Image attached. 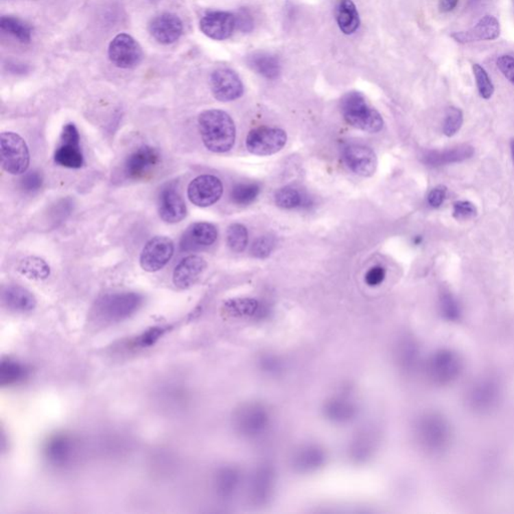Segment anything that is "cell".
<instances>
[{"label":"cell","instance_id":"7a4b0ae2","mask_svg":"<svg viewBox=\"0 0 514 514\" xmlns=\"http://www.w3.org/2000/svg\"><path fill=\"white\" fill-rule=\"evenodd\" d=\"M342 114L353 127L368 133H378L383 129L381 115L366 103L365 97L358 92L348 93L342 100Z\"/></svg>","mask_w":514,"mask_h":514},{"label":"cell","instance_id":"1f68e13d","mask_svg":"<svg viewBox=\"0 0 514 514\" xmlns=\"http://www.w3.org/2000/svg\"><path fill=\"white\" fill-rule=\"evenodd\" d=\"M167 331H168V327H151V329H147L146 331L134 338L132 342H133V346L135 348H149V347L154 346L165 335Z\"/></svg>","mask_w":514,"mask_h":514},{"label":"cell","instance_id":"ffe728a7","mask_svg":"<svg viewBox=\"0 0 514 514\" xmlns=\"http://www.w3.org/2000/svg\"><path fill=\"white\" fill-rule=\"evenodd\" d=\"M3 305L10 311L30 312L36 307V299L27 288L21 285H8L2 290Z\"/></svg>","mask_w":514,"mask_h":514},{"label":"cell","instance_id":"8d00e7d4","mask_svg":"<svg viewBox=\"0 0 514 514\" xmlns=\"http://www.w3.org/2000/svg\"><path fill=\"white\" fill-rule=\"evenodd\" d=\"M43 178L38 171H32L23 177L21 181V188L25 193H34L40 189L43 186Z\"/></svg>","mask_w":514,"mask_h":514},{"label":"cell","instance_id":"e575fe53","mask_svg":"<svg viewBox=\"0 0 514 514\" xmlns=\"http://www.w3.org/2000/svg\"><path fill=\"white\" fill-rule=\"evenodd\" d=\"M275 246V240L272 236H261L257 238L251 247V255L257 258L270 257Z\"/></svg>","mask_w":514,"mask_h":514},{"label":"cell","instance_id":"5bb4252c","mask_svg":"<svg viewBox=\"0 0 514 514\" xmlns=\"http://www.w3.org/2000/svg\"><path fill=\"white\" fill-rule=\"evenodd\" d=\"M236 27L235 15L227 12H212L200 21L201 32L208 38L224 40L231 38Z\"/></svg>","mask_w":514,"mask_h":514},{"label":"cell","instance_id":"cb8c5ba5","mask_svg":"<svg viewBox=\"0 0 514 514\" xmlns=\"http://www.w3.org/2000/svg\"><path fill=\"white\" fill-rule=\"evenodd\" d=\"M27 366L15 360L3 359L0 364V385L2 387L19 384L27 378Z\"/></svg>","mask_w":514,"mask_h":514},{"label":"cell","instance_id":"6da1fadb","mask_svg":"<svg viewBox=\"0 0 514 514\" xmlns=\"http://www.w3.org/2000/svg\"><path fill=\"white\" fill-rule=\"evenodd\" d=\"M199 131L206 148L214 153H225L235 143L236 130L233 120L226 112L207 110L198 117Z\"/></svg>","mask_w":514,"mask_h":514},{"label":"cell","instance_id":"4316f807","mask_svg":"<svg viewBox=\"0 0 514 514\" xmlns=\"http://www.w3.org/2000/svg\"><path fill=\"white\" fill-rule=\"evenodd\" d=\"M274 200L277 205L283 209H294L309 204L307 197L303 196V193L290 186L277 190L274 195Z\"/></svg>","mask_w":514,"mask_h":514},{"label":"cell","instance_id":"f546056e","mask_svg":"<svg viewBox=\"0 0 514 514\" xmlns=\"http://www.w3.org/2000/svg\"><path fill=\"white\" fill-rule=\"evenodd\" d=\"M260 192L257 183H240L234 186L231 191V200L236 205H249L257 199Z\"/></svg>","mask_w":514,"mask_h":514},{"label":"cell","instance_id":"60d3db41","mask_svg":"<svg viewBox=\"0 0 514 514\" xmlns=\"http://www.w3.org/2000/svg\"><path fill=\"white\" fill-rule=\"evenodd\" d=\"M447 196V188L445 186H438L434 188L428 195L429 205L434 208L440 207L445 201Z\"/></svg>","mask_w":514,"mask_h":514},{"label":"cell","instance_id":"9c48e42d","mask_svg":"<svg viewBox=\"0 0 514 514\" xmlns=\"http://www.w3.org/2000/svg\"><path fill=\"white\" fill-rule=\"evenodd\" d=\"M223 194L220 180L212 175H201L195 178L188 186V197L198 207H209L215 204Z\"/></svg>","mask_w":514,"mask_h":514},{"label":"cell","instance_id":"8992f818","mask_svg":"<svg viewBox=\"0 0 514 514\" xmlns=\"http://www.w3.org/2000/svg\"><path fill=\"white\" fill-rule=\"evenodd\" d=\"M54 162L66 168L79 169L84 165V156L80 146V134L75 124L65 126L60 144L54 153Z\"/></svg>","mask_w":514,"mask_h":514},{"label":"cell","instance_id":"f35d334b","mask_svg":"<svg viewBox=\"0 0 514 514\" xmlns=\"http://www.w3.org/2000/svg\"><path fill=\"white\" fill-rule=\"evenodd\" d=\"M232 474H231V471H222L217 479L218 491L221 492L223 495H226L231 491L234 482H235V479Z\"/></svg>","mask_w":514,"mask_h":514},{"label":"cell","instance_id":"836d02e7","mask_svg":"<svg viewBox=\"0 0 514 514\" xmlns=\"http://www.w3.org/2000/svg\"><path fill=\"white\" fill-rule=\"evenodd\" d=\"M463 124V114L459 108L451 107L447 110L443 123V132L446 136H454Z\"/></svg>","mask_w":514,"mask_h":514},{"label":"cell","instance_id":"9a60e30c","mask_svg":"<svg viewBox=\"0 0 514 514\" xmlns=\"http://www.w3.org/2000/svg\"><path fill=\"white\" fill-rule=\"evenodd\" d=\"M149 32L158 43L170 45L179 40L183 32V23L177 15L163 14L150 23Z\"/></svg>","mask_w":514,"mask_h":514},{"label":"cell","instance_id":"e0dca14e","mask_svg":"<svg viewBox=\"0 0 514 514\" xmlns=\"http://www.w3.org/2000/svg\"><path fill=\"white\" fill-rule=\"evenodd\" d=\"M186 214L187 207L178 191L171 186L163 189L159 197V215L162 220L175 224L183 220Z\"/></svg>","mask_w":514,"mask_h":514},{"label":"cell","instance_id":"d6a6232c","mask_svg":"<svg viewBox=\"0 0 514 514\" xmlns=\"http://www.w3.org/2000/svg\"><path fill=\"white\" fill-rule=\"evenodd\" d=\"M474 73L479 94L483 99H490L494 93V86L489 75H487V71L479 65L475 64L474 65Z\"/></svg>","mask_w":514,"mask_h":514},{"label":"cell","instance_id":"7bdbcfd3","mask_svg":"<svg viewBox=\"0 0 514 514\" xmlns=\"http://www.w3.org/2000/svg\"><path fill=\"white\" fill-rule=\"evenodd\" d=\"M442 309L449 318H454L458 314V307L452 296L446 294L442 299Z\"/></svg>","mask_w":514,"mask_h":514},{"label":"cell","instance_id":"ab89813d","mask_svg":"<svg viewBox=\"0 0 514 514\" xmlns=\"http://www.w3.org/2000/svg\"><path fill=\"white\" fill-rule=\"evenodd\" d=\"M236 27L244 32H250L253 30V19L248 10H242L235 16Z\"/></svg>","mask_w":514,"mask_h":514},{"label":"cell","instance_id":"d6986e66","mask_svg":"<svg viewBox=\"0 0 514 514\" xmlns=\"http://www.w3.org/2000/svg\"><path fill=\"white\" fill-rule=\"evenodd\" d=\"M218 232L214 225L207 222H197L191 225L181 240L184 251L197 250L210 246L216 242Z\"/></svg>","mask_w":514,"mask_h":514},{"label":"cell","instance_id":"7402d4cb","mask_svg":"<svg viewBox=\"0 0 514 514\" xmlns=\"http://www.w3.org/2000/svg\"><path fill=\"white\" fill-rule=\"evenodd\" d=\"M336 19L344 34H353L360 27V16L352 0H338Z\"/></svg>","mask_w":514,"mask_h":514},{"label":"cell","instance_id":"52a82bcc","mask_svg":"<svg viewBox=\"0 0 514 514\" xmlns=\"http://www.w3.org/2000/svg\"><path fill=\"white\" fill-rule=\"evenodd\" d=\"M174 255V244L166 236H155L143 248L140 266L145 271L156 272L167 266Z\"/></svg>","mask_w":514,"mask_h":514},{"label":"cell","instance_id":"277c9868","mask_svg":"<svg viewBox=\"0 0 514 514\" xmlns=\"http://www.w3.org/2000/svg\"><path fill=\"white\" fill-rule=\"evenodd\" d=\"M1 165L4 171L12 175L27 172L30 166V151L25 141L14 132H3L0 135Z\"/></svg>","mask_w":514,"mask_h":514},{"label":"cell","instance_id":"d4e9b609","mask_svg":"<svg viewBox=\"0 0 514 514\" xmlns=\"http://www.w3.org/2000/svg\"><path fill=\"white\" fill-rule=\"evenodd\" d=\"M474 150L469 146L457 147L444 152H433L425 157L427 164L432 166L449 164V163L463 161L474 155Z\"/></svg>","mask_w":514,"mask_h":514},{"label":"cell","instance_id":"83f0119b","mask_svg":"<svg viewBox=\"0 0 514 514\" xmlns=\"http://www.w3.org/2000/svg\"><path fill=\"white\" fill-rule=\"evenodd\" d=\"M2 30L12 34L21 43H30L32 40V27L19 19L12 16H2L0 21Z\"/></svg>","mask_w":514,"mask_h":514},{"label":"cell","instance_id":"5b68a950","mask_svg":"<svg viewBox=\"0 0 514 514\" xmlns=\"http://www.w3.org/2000/svg\"><path fill=\"white\" fill-rule=\"evenodd\" d=\"M288 136L277 128L260 127L253 130L246 138V148L253 155L270 156L285 146Z\"/></svg>","mask_w":514,"mask_h":514},{"label":"cell","instance_id":"8fae6325","mask_svg":"<svg viewBox=\"0 0 514 514\" xmlns=\"http://www.w3.org/2000/svg\"><path fill=\"white\" fill-rule=\"evenodd\" d=\"M160 154L151 146H142L134 151L126 160L124 172L131 180L144 179L158 166Z\"/></svg>","mask_w":514,"mask_h":514},{"label":"cell","instance_id":"ac0fdd59","mask_svg":"<svg viewBox=\"0 0 514 514\" xmlns=\"http://www.w3.org/2000/svg\"><path fill=\"white\" fill-rule=\"evenodd\" d=\"M205 259L198 255H190L182 259L173 272V283L180 290H187L198 281L206 270Z\"/></svg>","mask_w":514,"mask_h":514},{"label":"cell","instance_id":"4fadbf2b","mask_svg":"<svg viewBox=\"0 0 514 514\" xmlns=\"http://www.w3.org/2000/svg\"><path fill=\"white\" fill-rule=\"evenodd\" d=\"M347 166L359 176L370 177L376 172L378 158L372 149L362 145H350L342 151Z\"/></svg>","mask_w":514,"mask_h":514},{"label":"cell","instance_id":"603a6c76","mask_svg":"<svg viewBox=\"0 0 514 514\" xmlns=\"http://www.w3.org/2000/svg\"><path fill=\"white\" fill-rule=\"evenodd\" d=\"M248 65L258 75L275 80L281 73V64L275 56L268 54H255L248 58Z\"/></svg>","mask_w":514,"mask_h":514},{"label":"cell","instance_id":"44dd1931","mask_svg":"<svg viewBox=\"0 0 514 514\" xmlns=\"http://www.w3.org/2000/svg\"><path fill=\"white\" fill-rule=\"evenodd\" d=\"M460 362L450 352H441L434 357L431 371L433 376L440 381H449L458 375Z\"/></svg>","mask_w":514,"mask_h":514},{"label":"cell","instance_id":"484cf974","mask_svg":"<svg viewBox=\"0 0 514 514\" xmlns=\"http://www.w3.org/2000/svg\"><path fill=\"white\" fill-rule=\"evenodd\" d=\"M21 274L34 281H45L51 274L49 264L40 257H28L19 262L17 268Z\"/></svg>","mask_w":514,"mask_h":514},{"label":"cell","instance_id":"74e56055","mask_svg":"<svg viewBox=\"0 0 514 514\" xmlns=\"http://www.w3.org/2000/svg\"><path fill=\"white\" fill-rule=\"evenodd\" d=\"M496 65L502 75L514 86V56H501Z\"/></svg>","mask_w":514,"mask_h":514},{"label":"cell","instance_id":"f6af8a7d","mask_svg":"<svg viewBox=\"0 0 514 514\" xmlns=\"http://www.w3.org/2000/svg\"><path fill=\"white\" fill-rule=\"evenodd\" d=\"M511 152H513V157L514 161V140L511 141Z\"/></svg>","mask_w":514,"mask_h":514},{"label":"cell","instance_id":"7c38bea8","mask_svg":"<svg viewBox=\"0 0 514 514\" xmlns=\"http://www.w3.org/2000/svg\"><path fill=\"white\" fill-rule=\"evenodd\" d=\"M212 94L220 102H232L244 94V84L235 71L219 69L210 78Z\"/></svg>","mask_w":514,"mask_h":514},{"label":"cell","instance_id":"f1b7e54d","mask_svg":"<svg viewBox=\"0 0 514 514\" xmlns=\"http://www.w3.org/2000/svg\"><path fill=\"white\" fill-rule=\"evenodd\" d=\"M258 303L255 299H231L224 303L223 312L231 316L240 318V316H249L257 312Z\"/></svg>","mask_w":514,"mask_h":514},{"label":"cell","instance_id":"d590c367","mask_svg":"<svg viewBox=\"0 0 514 514\" xmlns=\"http://www.w3.org/2000/svg\"><path fill=\"white\" fill-rule=\"evenodd\" d=\"M476 215V207L469 201H457L453 204V217L457 220H468Z\"/></svg>","mask_w":514,"mask_h":514},{"label":"cell","instance_id":"ba28073f","mask_svg":"<svg viewBox=\"0 0 514 514\" xmlns=\"http://www.w3.org/2000/svg\"><path fill=\"white\" fill-rule=\"evenodd\" d=\"M108 58L118 68H135L142 60V47L129 34H120L108 45Z\"/></svg>","mask_w":514,"mask_h":514},{"label":"cell","instance_id":"30bf717a","mask_svg":"<svg viewBox=\"0 0 514 514\" xmlns=\"http://www.w3.org/2000/svg\"><path fill=\"white\" fill-rule=\"evenodd\" d=\"M43 453L51 465L65 467L75 458L78 453L77 441L69 434H56L45 442Z\"/></svg>","mask_w":514,"mask_h":514},{"label":"cell","instance_id":"4dcf8cb0","mask_svg":"<svg viewBox=\"0 0 514 514\" xmlns=\"http://www.w3.org/2000/svg\"><path fill=\"white\" fill-rule=\"evenodd\" d=\"M227 244L234 253H242L248 244L246 227L240 223L232 224L227 229Z\"/></svg>","mask_w":514,"mask_h":514},{"label":"cell","instance_id":"ee69618b","mask_svg":"<svg viewBox=\"0 0 514 514\" xmlns=\"http://www.w3.org/2000/svg\"><path fill=\"white\" fill-rule=\"evenodd\" d=\"M459 0H440L439 10L441 12H450L456 8Z\"/></svg>","mask_w":514,"mask_h":514},{"label":"cell","instance_id":"3957f363","mask_svg":"<svg viewBox=\"0 0 514 514\" xmlns=\"http://www.w3.org/2000/svg\"><path fill=\"white\" fill-rule=\"evenodd\" d=\"M142 303V296L136 292L107 294L97 301L95 314L100 322L114 324L133 316Z\"/></svg>","mask_w":514,"mask_h":514},{"label":"cell","instance_id":"2e32d148","mask_svg":"<svg viewBox=\"0 0 514 514\" xmlns=\"http://www.w3.org/2000/svg\"><path fill=\"white\" fill-rule=\"evenodd\" d=\"M500 25L498 19L491 15H485L474 27L464 32H454L451 38L461 45L481 40H494L500 36Z\"/></svg>","mask_w":514,"mask_h":514},{"label":"cell","instance_id":"b9f144b4","mask_svg":"<svg viewBox=\"0 0 514 514\" xmlns=\"http://www.w3.org/2000/svg\"><path fill=\"white\" fill-rule=\"evenodd\" d=\"M385 277V270L382 266H375L366 272L365 281L370 286H377L383 283Z\"/></svg>","mask_w":514,"mask_h":514}]
</instances>
